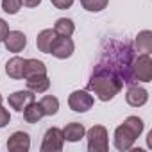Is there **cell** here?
Returning <instances> with one entry per match:
<instances>
[{
    "mask_svg": "<svg viewBox=\"0 0 152 152\" xmlns=\"http://www.w3.org/2000/svg\"><path fill=\"white\" fill-rule=\"evenodd\" d=\"M124 124L129 125L131 131H132L138 138L141 136V132H143V120H141L140 116H127V118L124 120Z\"/></svg>",
    "mask_w": 152,
    "mask_h": 152,
    "instance_id": "22",
    "label": "cell"
},
{
    "mask_svg": "<svg viewBox=\"0 0 152 152\" xmlns=\"http://www.w3.org/2000/svg\"><path fill=\"white\" fill-rule=\"evenodd\" d=\"M125 100L131 107H141L148 100V91L145 88L138 86V84H131L127 93H125Z\"/></svg>",
    "mask_w": 152,
    "mask_h": 152,
    "instance_id": "10",
    "label": "cell"
},
{
    "mask_svg": "<svg viewBox=\"0 0 152 152\" xmlns=\"http://www.w3.org/2000/svg\"><path fill=\"white\" fill-rule=\"evenodd\" d=\"M23 118H25V122L27 124H38L43 116H45V111H43V107H41V104L39 102H31L23 111Z\"/></svg>",
    "mask_w": 152,
    "mask_h": 152,
    "instance_id": "16",
    "label": "cell"
},
{
    "mask_svg": "<svg viewBox=\"0 0 152 152\" xmlns=\"http://www.w3.org/2000/svg\"><path fill=\"white\" fill-rule=\"evenodd\" d=\"M27 90H31L32 93H45L50 88V79L47 77V73L43 75H32L27 77Z\"/></svg>",
    "mask_w": 152,
    "mask_h": 152,
    "instance_id": "15",
    "label": "cell"
},
{
    "mask_svg": "<svg viewBox=\"0 0 152 152\" xmlns=\"http://www.w3.org/2000/svg\"><path fill=\"white\" fill-rule=\"evenodd\" d=\"M68 106L75 113H86L93 106V95L88 90H75L68 97Z\"/></svg>",
    "mask_w": 152,
    "mask_h": 152,
    "instance_id": "5",
    "label": "cell"
},
{
    "mask_svg": "<svg viewBox=\"0 0 152 152\" xmlns=\"http://www.w3.org/2000/svg\"><path fill=\"white\" fill-rule=\"evenodd\" d=\"M36 100V93H32L31 90H20V91H15V93H11L9 97H7V102H9V106L13 107V109H16V111H23L31 102H34Z\"/></svg>",
    "mask_w": 152,
    "mask_h": 152,
    "instance_id": "8",
    "label": "cell"
},
{
    "mask_svg": "<svg viewBox=\"0 0 152 152\" xmlns=\"http://www.w3.org/2000/svg\"><path fill=\"white\" fill-rule=\"evenodd\" d=\"M43 111H45V116H52L59 111V99L54 97V95H45L41 100H39Z\"/></svg>",
    "mask_w": 152,
    "mask_h": 152,
    "instance_id": "20",
    "label": "cell"
},
{
    "mask_svg": "<svg viewBox=\"0 0 152 152\" xmlns=\"http://www.w3.org/2000/svg\"><path fill=\"white\" fill-rule=\"evenodd\" d=\"M86 134V129L83 124L79 122H72V124H66L64 129H63V136H64V141H70V143H75V141H81Z\"/></svg>",
    "mask_w": 152,
    "mask_h": 152,
    "instance_id": "12",
    "label": "cell"
},
{
    "mask_svg": "<svg viewBox=\"0 0 152 152\" xmlns=\"http://www.w3.org/2000/svg\"><path fill=\"white\" fill-rule=\"evenodd\" d=\"M4 45L9 52H22L25 47H27V36L22 32V31H9L6 39H4Z\"/></svg>",
    "mask_w": 152,
    "mask_h": 152,
    "instance_id": "11",
    "label": "cell"
},
{
    "mask_svg": "<svg viewBox=\"0 0 152 152\" xmlns=\"http://www.w3.org/2000/svg\"><path fill=\"white\" fill-rule=\"evenodd\" d=\"M122 88H124V81L120 79V75L104 63H99L95 66L88 81V91L95 93V97L102 102L113 100Z\"/></svg>",
    "mask_w": 152,
    "mask_h": 152,
    "instance_id": "1",
    "label": "cell"
},
{
    "mask_svg": "<svg viewBox=\"0 0 152 152\" xmlns=\"http://www.w3.org/2000/svg\"><path fill=\"white\" fill-rule=\"evenodd\" d=\"M136 140H138V136L131 131V127H129V125L122 124V125H118V127L115 129V138H113V141H115L116 150H120V152L131 150Z\"/></svg>",
    "mask_w": 152,
    "mask_h": 152,
    "instance_id": "6",
    "label": "cell"
},
{
    "mask_svg": "<svg viewBox=\"0 0 152 152\" xmlns=\"http://www.w3.org/2000/svg\"><path fill=\"white\" fill-rule=\"evenodd\" d=\"M56 38H57V34H56L54 29H43V31L38 34V38H36V47H38V50L43 52V54H50V47H52V43H54Z\"/></svg>",
    "mask_w": 152,
    "mask_h": 152,
    "instance_id": "13",
    "label": "cell"
},
{
    "mask_svg": "<svg viewBox=\"0 0 152 152\" xmlns=\"http://www.w3.org/2000/svg\"><path fill=\"white\" fill-rule=\"evenodd\" d=\"M23 68H25V59L20 56H15L6 63V73L11 79H23Z\"/></svg>",
    "mask_w": 152,
    "mask_h": 152,
    "instance_id": "14",
    "label": "cell"
},
{
    "mask_svg": "<svg viewBox=\"0 0 152 152\" xmlns=\"http://www.w3.org/2000/svg\"><path fill=\"white\" fill-rule=\"evenodd\" d=\"M47 73V64L39 59H25V68H23V79L32 77V75H43Z\"/></svg>",
    "mask_w": 152,
    "mask_h": 152,
    "instance_id": "17",
    "label": "cell"
},
{
    "mask_svg": "<svg viewBox=\"0 0 152 152\" xmlns=\"http://www.w3.org/2000/svg\"><path fill=\"white\" fill-rule=\"evenodd\" d=\"M41 4V0H22V6L25 7H38Z\"/></svg>",
    "mask_w": 152,
    "mask_h": 152,
    "instance_id": "27",
    "label": "cell"
},
{
    "mask_svg": "<svg viewBox=\"0 0 152 152\" xmlns=\"http://www.w3.org/2000/svg\"><path fill=\"white\" fill-rule=\"evenodd\" d=\"M31 148V136L23 131H16L7 140V150L9 152H27Z\"/></svg>",
    "mask_w": 152,
    "mask_h": 152,
    "instance_id": "9",
    "label": "cell"
},
{
    "mask_svg": "<svg viewBox=\"0 0 152 152\" xmlns=\"http://www.w3.org/2000/svg\"><path fill=\"white\" fill-rule=\"evenodd\" d=\"M11 122V115L6 107H2V104H0V129H4L7 124Z\"/></svg>",
    "mask_w": 152,
    "mask_h": 152,
    "instance_id": "24",
    "label": "cell"
},
{
    "mask_svg": "<svg viewBox=\"0 0 152 152\" xmlns=\"http://www.w3.org/2000/svg\"><path fill=\"white\" fill-rule=\"evenodd\" d=\"M2 9L7 15H16L22 9V0H2Z\"/></svg>",
    "mask_w": 152,
    "mask_h": 152,
    "instance_id": "23",
    "label": "cell"
},
{
    "mask_svg": "<svg viewBox=\"0 0 152 152\" xmlns=\"http://www.w3.org/2000/svg\"><path fill=\"white\" fill-rule=\"evenodd\" d=\"M88 138V150L90 152H107L109 150V134L104 125H93L84 134Z\"/></svg>",
    "mask_w": 152,
    "mask_h": 152,
    "instance_id": "3",
    "label": "cell"
},
{
    "mask_svg": "<svg viewBox=\"0 0 152 152\" xmlns=\"http://www.w3.org/2000/svg\"><path fill=\"white\" fill-rule=\"evenodd\" d=\"M81 4H83V7H84L86 11H90V13H99V11H102V9L107 7L109 0H81Z\"/></svg>",
    "mask_w": 152,
    "mask_h": 152,
    "instance_id": "21",
    "label": "cell"
},
{
    "mask_svg": "<svg viewBox=\"0 0 152 152\" xmlns=\"http://www.w3.org/2000/svg\"><path fill=\"white\" fill-rule=\"evenodd\" d=\"M64 145V136H63V129L59 127H50L47 129V132L43 134V141L39 150L41 152H61Z\"/></svg>",
    "mask_w": 152,
    "mask_h": 152,
    "instance_id": "4",
    "label": "cell"
},
{
    "mask_svg": "<svg viewBox=\"0 0 152 152\" xmlns=\"http://www.w3.org/2000/svg\"><path fill=\"white\" fill-rule=\"evenodd\" d=\"M7 32H9V23H7L4 18H0V43L6 39Z\"/></svg>",
    "mask_w": 152,
    "mask_h": 152,
    "instance_id": "26",
    "label": "cell"
},
{
    "mask_svg": "<svg viewBox=\"0 0 152 152\" xmlns=\"http://www.w3.org/2000/svg\"><path fill=\"white\" fill-rule=\"evenodd\" d=\"M54 31H56L57 36L72 38V34L75 32V23H73V20H70V18H59V20H56V23H54Z\"/></svg>",
    "mask_w": 152,
    "mask_h": 152,
    "instance_id": "19",
    "label": "cell"
},
{
    "mask_svg": "<svg viewBox=\"0 0 152 152\" xmlns=\"http://www.w3.org/2000/svg\"><path fill=\"white\" fill-rule=\"evenodd\" d=\"M75 50V45L72 41V38H66V36H57L50 47V54L57 59H68Z\"/></svg>",
    "mask_w": 152,
    "mask_h": 152,
    "instance_id": "7",
    "label": "cell"
},
{
    "mask_svg": "<svg viewBox=\"0 0 152 152\" xmlns=\"http://www.w3.org/2000/svg\"><path fill=\"white\" fill-rule=\"evenodd\" d=\"M0 104H2V95H0Z\"/></svg>",
    "mask_w": 152,
    "mask_h": 152,
    "instance_id": "28",
    "label": "cell"
},
{
    "mask_svg": "<svg viewBox=\"0 0 152 152\" xmlns=\"http://www.w3.org/2000/svg\"><path fill=\"white\" fill-rule=\"evenodd\" d=\"M52 6L57 7V9H70L72 4H73V0H50Z\"/></svg>",
    "mask_w": 152,
    "mask_h": 152,
    "instance_id": "25",
    "label": "cell"
},
{
    "mask_svg": "<svg viewBox=\"0 0 152 152\" xmlns=\"http://www.w3.org/2000/svg\"><path fill=\"white\" fill-rule=\"evenodd\" d=\"M136 48L141 54H150L152 52V32L148 29L138 32V36H136Z\"/></svg>",
    "mask_w": 152,
    "mask_h": 152,
    "instance_id": "18",
    "label": "cell"
},
{
    "mask_svg": "<svg viewBox=\"0 0 152 152\" xmlns=\"http://www.w3.org/2000/svg\"><path fill=\"white\" fill-rule=\"evenodd\" d=\"M131 77L132 83H150L152 81V57L150 54L134 56L131 61Z\"/></svg>",
    "mask_w": 152,
    "mask_h": 152,
    "instance_id": "2",
    "label": "cell"
}]
</instances>
